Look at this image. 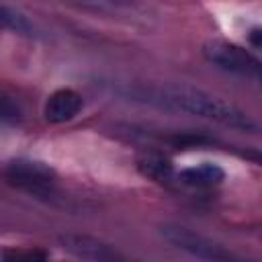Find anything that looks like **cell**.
I'll return each instance as SVG.
<instances>
[{
    "mask_svg": "<svg viewBox=\"0 0 262 262\" xmlns=\"http://www.w3.org/2000/svg\"><path fill=\"white\" fill-rule=\"evenodd\" d=\"M133 94L151 104L164 106L168 111H184V113L221 123L225 127L246 131V133L258 131V123L246 111L201 88H192L184 84H164V86H149V88L139 86L133 90Z\"/></svg>",
    "mask_w": 262,
    "mask_h": 262,
    "instance_id": "cell-1",
    "label": "cell"
},
{
    "mask_svg": "<svg viewBox=\"0 0 262 262\" xmlns=\"http://www.w3.org/2000/svg\"><path fill=\"white\" fill-rule=\"evenodd\" d=\"M6 178L14 186H18L35 196H53V192H55V176L41 162L14 160L6 168Z\"/></svg>",
    "mask_w": 262,
    "mask_h": 262,
    "instance_id": "cell-4",
    "label": "cell"
},
{
    "mask_svg": "<svg viewBox=\"0 0 262 262\" xmlns=\"http://www.w3.org/2000/svg\"><path fill=\"white\" fill-rule=\"evenodd\" d=\"M2 262H45V258L37 252H10Z\"/></svg>",
    "mask_w": 262,
    "mask_h": 262,
    "instance_id": "cell-11",
    "label": "cell"
},
{
    "mask_svg": "<svg viewBox=\"0 0 262 262\" xmlns=\"http://www.w3.org/2000/svg\"><path fill=\"white\" fill-rule=\"evenodd\" d=\"M82 108V98L72 88L55 90L45 102V119L49 123H66L74 119Z\"/></svg>",
    "mask_w": 262,
    "mask_h": 262,
    "instance_id": "cell-6",
    "label": "cell"
},
{
    "mask_svg": "<svg viewBox=\"0 0 262 262\" xmlns=\"http://www.w3.org/2000/svg\"><path fill=\"white\" fill-rule=\"evenodd\" d=\"M203 55L209 63L242 76H258L260 61L242 45H235L225 39H211L203 45Z\"/></svg>",
    "mask_w": 262,
    "mask_h": 262,
    "instance_id": "cell-3",
    "label": "cell"
},
{
    "mask_svg": "<svg viewBox=\"0 0 262 262\" xmlns=\"http://www.w3.org/2000/svg\"><path fill=\"white\" fill-rule=\"evenodd\" d=\"M137 168H139V172L143 176H147L151 180H158V182L170 180L172 174H174V168H172L170 160H166L164 156H156V154H149V156L139 158Z\"/></svg>",
    "mask_w": 262,
    "mask_h": 262,
    "instance_id": "cell-8",
    "label": "cell"
},
{
    "mask_svg": "<svg viewBox=\"0 0 262 262\" xmlns=\"http://www.w3.org/2000/svg\"><path fill=\"white\" fill-rule=\"evenodd\" d=\"M0 27L12 29L20 35H35V27L20 12H16L14 8L4 6V4H0Z\"/></svg>",
    "mask_w": 262,
    "mask_h": 262,
    "instance_id": "cell-9",
    "label": "cell"
},
{
    "mask_svg": "<svg viewBox=\"0 0 262 262\" xmlns=\"http://www.w3.org/2000/svg\"><path fill=\"white\" fill-rule=\"evenodd\" d=\"M59 244L63 246V250L88 262H129V258L121 250L92 235L66 233V235H59Z\"/></svg>",
    "mask_w": 262,
    "mask_h": 262,
    "instance_id": "cell-5",
    "label": "cell"
},
{
    "mask_svg": "<svg viewBox=\"0 0 262 262\" xmlns=\"http://www.w3.org/2000/svg\"><path fill=\"white\" fill-rule=\"evenodd\" d=\"M225 172L217 164H209V162L194 166V168H186L178 174V178L190 186H213V184H219Z\"/></svg>",
    "mask_w": 262,
    "mask_h": 262,
    "instance_id": "cell-7",
    "label": "cell"
},
{
    "mask_svg": "<svg viewBox=\"0 0 262 262\" xmlns=\"http://www.w3.org/2000/svg\"><path fill=\"white\" fill-rule=\"evenodd\" d=\"M160 233L168 244H172L174 248H178L203 262H248L242 256L233 254L231 250L223 248L221 244H217L201 233H194L182 225H162Z\"/></svg>",
    "mask_w": 262,
    "mask_h": 262,
    "instance_id": "cell-2",
    "label": "cell"
},
{
    "mask_svg": "<svg viewBox=\"0 0 262 262\" xmlns=\"http://www.w3.org/2000/svg\"><path fill=\"white\" fill-rule=\"evenodd\" d=\"M20 115H23V111L16 104V100H12L4 92H0V123H16V121H20Z\"/></svg>",
    "mask_w": 262,
    "mask_h": 262,
    "instance_id": "cell-10",
    "label": "cell"
}]
</instances>
